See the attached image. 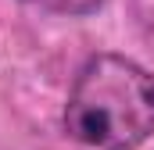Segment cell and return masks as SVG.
Wrapping results in <instances>:
<instances>
[{
	"mask_svg": "<svg viewBox=\"0 0 154 150\" xmlns=\"http://www.w3.org/2000/svg\"><path fill=\"white\" fill-rule=\"evenodd\" d=\"M39 11H50V14H68V18H82V14H93L104 0H25Z\"/></svg>",
	"mask_w": 154,
	"mask_h": 150,
	"instance_id": "2",
	"label": "cell"
},
{
	"mask_svg": "<svg viewBox=\"0 0 154 150\" xmlns=\"http://www.w3.org/2000/svg\"><path fill=\"white\" fill-rule=\"evenodd\" d=\"M65 129L97 150H136L154 136V75L122 54L90 57L68 93Z\"/></svg>",
	"mask_w": 154,
	"mask_h": 150,
	"instance_id": "1",
	"label": "cell"
}]
</instances>
